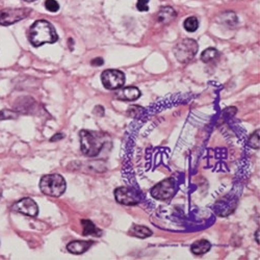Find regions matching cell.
<instances>
[{"mask_svg": "<svg viewBox=\"0 0 260 260\" xmlns=\"http://www.w3.org/2000/svg\"><path fill=\"white\" fill-rule=\"evenodd\" d=\"M80 137V149L81 152L89 157L97 156L102 149L111 144V139L104 133L92 132V130H81Z\"/></svg>", "mask_w": 260, "mask_h": 260, "instance_id": "6da1fadb", "label": "cell"}, {"mask_svg": "<svg viewBox=\"0 0 260 260\" xmlns=\"http://www.w3.org/2000/svg\"><path fill=\"white\" fill-rule=\"evenodd\" d=\"M58 40L54 26L46 20H38L29 30V41L35 47L44 44H53Z\"/></svg>", "mask_w": 260, "mask_h": 260, "instance_id": "7a4b0ae2", "label": "cell"}, {"mask_svg": "<svg viewBox=\"0 0 260 260\" xmlns=\"http://www.w3.org/2000/svg\"><path fill=\"white\" fill-rule=\"evenodd\" d=\"M66 180L59 174L45 175L40 180L41 191L49 197H60L66 191Z\"/></svg>", "mask_w": 260, "mask_h": 260, "instance_id": "3957f363", "label": "cell"}, {"mask_svg": "<svg viewBox=\"0 0 260 260\" xmlns=\"http://www.w3.org/2000/svg\"><path fill=\"white\" fill-rule=\"evenodd\" d=\"M199 49L198 43L192 39H183L173 49L176 59L181 63H186L190 61L194 55L197 54Z\"/></svg>", "mask_w": 260, "mask_h": 260, "instance_id": "277c9868", "label": "cell"}, {"mask_svg": "<svg viewBox=\"0 0 260 260\" xmlns=\"http://www.w3.org/2000/svg\"><path fill=\"white\" fill-rule=\"evenodd\" d=\"M101 81L105 89L118 90L125 83V74L119 70H106L101 74Z\"/></svg>", "mask_w": 260, "mask_h": 260, "instance_id": "5b68a950", "label": "cell"}, {"mask_svg": "<svg viewBox=\"0 0 260 260\" xmlns=\"http://www.w3.org/2000/svg\"><path fill=\"white\" fill-rule=\"evenodd\" d=\"M175 191V181L172 178L165 179L151 189V196L156 200H167L171 198Z\"/></svg>", "mask_w": 260, "mask_h": 260, "instance_id": "8992f818", "label": "cell"}, {"mask_svg": "<svg viewBox=\"0 0 260 260\" xmlns=\"http://www.w3.org/2000/svg\"><path fill=\"white\" fill-rule=\"evenodd\" d=\"M27 9H9L0 11V25H11L19 22L22 19H25L29 15Z\"/></svg>", "mask_w": 260, "mask_h": 260, "instance_id": "52a82bcc", "label": "cell"}, {"mask_svg": "<svg viewBox=\"0 0 260 260\" xmlns=\"http://www.w3.org/2000/svg\"><path fill=\"white\" fill-rule=\"evenodd\" d=\"M12 209L18 213L28 216H37L39 213V207L31 198H24L19 200L12 206Z\"/></svg>", "mask_w": 260, "mask_h": 260, "instance_id": "ba28073f", "label": "cell"}, {"mask_svg": "<svg viewBox=\"0 0 260 260\" xmlns=\"http://www.w3.org/2000/svg\"><path fill=\"white\" fill-rule=\"evenodd\" d=\"M115 198L118 203L123 205H136L140 202L136 191L129 187H118L115 190Z\"/></svg>", "mask_w": 260, "mask_h": 260, "instance_id": "9c48e42d", "label": "cell"}, {"mask_svg": "<svg viewBox=\"0 0 260 260\" xmlns=\"http://www.w3.org/2000/svg\"><path fill=\"white\" fill-rule=\"evenodd\" d=\"M116 98L126 101H135L141 97V91L136 86H127V88L118 89Z\"/></svg>", "mask_w": 260, "mask_h": 260, "instance_id": "30bf717a", "label": "cell"}, {"mask_svg": "<svg viewBox=\"0 0 260 260\" xmlns=\"http://www.w3.org/2000/svg\"><path fill=\"white\" fill-rule=\"evenodd\" d=\"M177 17L176 11L171 8V7H165L159 10V12L156 15V19L159 23L162 24H169L171 23L173 20H175Z\"/></svg>", "mask_w": 260, "mask_h": 260, "instance_id": "8fae6325", "label": "cell"}, {"mask_svg": "<svg viewBox=\"0 0 260 260\" xmlns=\"http://www.w3.org/2000/svg\"><path fill=\"white\" fill-rule=\"evenodd\" d=\"M92 242H85V241H75V242H71L68 246H67V250L75 255H81L83 253H85L90 249V247L92 246Z\"/></svg>", "mask_w": 260, "mask_h": 260, "instance_id": "7c38bea8", "label": "cell"}, {"mask_svg": "<svg viewBox=\"0 0 260 260\" xmlns=\"http://www.w3.org/2000/svg\"><path fill=\"white\" fill-rule=\"evenodd\" d=\"M211 249V244L206 240H200L193 243L190 247V251L194 255H204Z\"/></svg>", "mask_w": 260, "mask_h": 260, "instance_id": "4fadbf2b", "label": "cell"}, {"mask_svg": "<svg viewBox=\"0 0 260 260\" xmlns=\"http://www.w3.org/2000/svg\"><path fill=\"white\" fill-rule=\"evenodd\" d=\"M129 233L139 238H147L152 235V231H151L148 227L141 226V225H134L132 229H130Z\"/></svg>", "mask_w": 260, "mask_h": 260, "instance_id": "5bb4252c", "label": "cell"}, {"mask_svg": "<svg viewBox=\"0 0 260 260\" xmlns=\"http://www.w3.org/2000/svg\"><path fill=\"white\" fill-rule=\"evenodd\" d=\"M81 225L83 227V235H93V234H100L98 228L94 225L93 222L89 220H81Z\"/></svg>", "mask_w": 260, "mask_h": 260, "instance_id": "9a60e30c", "label": "cell"}, {"mask_svg": "<svg viewBox=\"0 0 260 260\" xmlns=\"http://www.w3.org/2000/svg\"><path fill=\"white\" fill-rule=\"evenodd\" d=\"M184 29L188 32H194L199 27V21L196 17H188L185 19L183 23Z\"/></svg>", "mask_w": 260, "mask_h": 260, "instance_id": "2e32d148", "label": "cell"}, {"mask_svg": "<svg viewBox=\"0 0 260 260\" xmlns=\"http://www.w3.org/2000/svg\"><path fill=\"white\" fill-rule=\"evenodd\" d=\"M218 54H219V52H218V50H216V49H214V48H207V49H205L202 52L201 59L204 62H209V61L213 60L216 56H218Z\"/></svg>", "mask_w": 260, "mask_h": 260, "instance_id": "e0dca14e", "label": "cell"}, {"mask_svg": "<svg viewBox=\"0 0 260 260\" xmlns=\"http://www.w3.org/2000/svg\"><path fill=\"white\" fill-rule=\"evenodd\" d=\"M45 8L51 12V13H55L59 10V5L56 2V0H46L45 2Z\"/></svg>", "mask_w": 260, "mask_h": 260, "instance_id": "ac0fdd59", "label": "cell"}, {"mask_svg": "<svg viewBox=\"0 0 260 260\" xmlns=\"http://www.w3.org/2000/svg\"><path fill=\"white\" fill-rule=\"evenodd\" d=\"M249 145L253 149H259V130L254 133L249 139Z\"/></svg>", "mask_w": 260, "mask_h": 260, "instance_id": "d6986e66", "label": "cell"}, {"mask_svg": "<svg viewBox=\"0 0 260 260\" xmlns=\"http://www.w3.org/2000/svg\"><path fill=\"white\" fill-rule=\"evenodd\" d=\"M17 117V114L12 111H0V120H15Z\"/></svg>", "mask_w": 260, "mask_h": 260, "instance_id": "ffe728a7", "label": "cell"}, {"mask_svg": "<svg viewBox=\"0 0 260 260\" xmlns=\"http://www.w3.org/2000/svg\"><path fill=\"white\" fill-rule=\"evenodd\" d=\"M149 0H138L137 9L140 12H148L149 11Z\"/></svg>", "mask_w": 260, "mask_h": 260, "instance_id": "44dd1931", "label": "cell"}, {"mask_svg": "<svg viewBox=\"0 0 260 260\" xmlns=\"http://www.w3.org/2000/svg\"><path fill=\"white\" fill-rule=\"evenodd\" d=\"M103 59L101 58V57H97V58H94L92 61H91V63H92V66H94V67H98V66H102L103 64Z\"/></svg>", "mask_w": 260, "mask_h": 260, "instance_id": "7402d4cb", "label": "cell"}, {"mask_svg": "<svg viewBox=\"0 0 260 260\" xmlns=\"http://www.w3.org/2000/svg\"><path fill=\"white\" fill-rule=\"evenodd\" d=\"M62 138H63V135H62V134H58V135L53 136V137L50 139V141H51V142H55V141H59V140H61Z\"/></svg>", "mask_w": 260, "mask_h": 260, "instance_id": "603a6c76", "label": "cell"}, {"mask_svg": "<svg viewBox=\"0 0 260 260\" xmlns=\"http://www.w3.org/2000/svg\"><path fill=\"white\" fill-rule=\"evenodd\" d=\"M255 236H256V240H257V244H259V230H257Z\"/></svg>", "mask_w": 260, "mask_h": 260, "instance_id": "cb8c5ba5", "label": "cell"}, {"mask_svg": "<svg viewBox=\"0 0 260 260\" xmlns=\"http://www.w3.org/2000/svg\"><path fill=\"white\" fill-rule=\"evenodd\" d=\"M2 197H3V189L0 187V199H2Z\"/></svg>", "mask_w": 260, "mask_h": 260, "instance_id": "d4e9b609", "label": "cell"}, {"mask_svg": "<svg viewBox=\"0 0 260 260\" xmlns=\"http://www.w3.org/2000/svg\"><path fill=\"white\" fill-rule=\"evenodd\" d=\"M24 2H26V3H32V2H36V0H24Z\"/></svg>", "mask_w": 260, "mask_h": 260, "instance_id": "484cf974", "label": "cell"}]
</instances>
